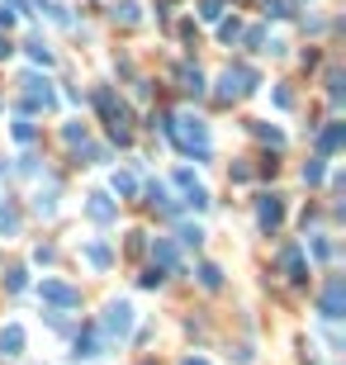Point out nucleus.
<instances>
[{
    "mask_svg": "<svg viewBox=\"0 0 346 365\" xmlns=\"http://www.w3.org/2000/svg\"><path fill=\"white\" fill-rule=\"evenodd\" d=\"M166 133L176 138V147L195 152L199 161L209 156V129H204V119H190V114H181V119H171V124H166Z\"/></svg>",
    "mask_w": 346,
    "mask_h": 365,
    "instance_id": "1",
    "label": "nucleus"
},
{
    "mask_svg": "<svg viewBox=\"0 0 346 365\" xmlns=\"http://www.w3.org/2000/svg\"><path fill=\"white\" fill-rule=\"evenodd\" d=\"M256 86H261V76H256L252 67H228V76H223V90H218V95L233 100V95H252Z\"/></svg>",
    "mask_w": 346,
    "mask_h": 365,
    "instance_id": "2",
    "label": "nucleus"
},
{
    "mask_svg": "<svg viewBox=\"0 0 346 365\" xmlns=\"http://www.w3.org/2000/svg\"><path fill=\"white\" fill-rule=\"evenodd\" d=\"M342 304H346V285H342V275H332L327 289H322V299H318V313L332 323V318H342Z\"/></svg>",
    "mask_w": 346,
    "mask_h": 365,
    "instance_id": "3",
    "label": "nucleus"
},
{
    "mask_svg": "<svg viewBox=\"0 0 346 365\" xmlns=\"http://www.w3.org/2000/svg\"><path fill=\"white\" fill-rule=\"evenodd\" d=\"M280 218H285L280 195H261V200H256V223H261V233H275V228H280Z\"/></svg>",
    "mask_w": 346,
    "mask_h": 365,
    "instance_id": "4",
    "label": "nucleus"
},
{
    "mask_svg": "<svg viewBox=\"0 0 346 365\" xmlns=\"http://www.w3.org/2000/svg\"><path fill=\"white\" fill-rule=\"evenodd\" d=\"M133 327V304H109L105 309V332L109 337H129Z\"/></svg>",
    "mask_w": 346,
    "mask_h": 365,
    "instance_id": "5",
    "label": "nucleus"
},
{
    "mask_svg": "<svg viewBox=\"0 0 346 365\" xmlns=\"http://www.w3.org/2000/svg\"><path fill=\"white\" fill-rule=\"evenodd\" d=\"M48 304H62V309H72V304H81V294L72 285H62V280H43V289H38Z\"/></svg>",
    "mask_w": 346,
    "mask_h": 365,
    "instance_id": "6",
    "label": "nucleus"
},
{
    "mask_svg": "<svg viewBox=\"0 0 346 365\" xmlns=\"http://www.w3.org/2000/svg\"><path fill=\"white\" fill-rule=\"evenodd\" d=\"M280 266H285V275H290L294 285L308 280V266H304V252H299V247H285V252H280Z\"/></svg>",
    "mask_w": 346,
    "mask_h": 365,
    "instance_id": "7",
    "label": "nucleus"
},
{
    "mask_svg": "<svg viewBox=\"0 0 346 365\" xmlns=\"http://www.w3.org/2000/svg\"><path fill=\"white\" fill-rule=\"evenodd\" d=\"M24 90H28V104H43V109H53V104H57L53 86H48V81H38V76H24Z\"/></svg>",
    "mask_w": 346,
    "mask_h": 365,
    "instance_id": "8",
    "label": "nucleus"
},
{
    "mask_svg": "<svg viewBox=\"0 0 346 365\" xmlns=\"http://www.w3.org/2000/svg\"><path fill=\"white\" fill-rule=\"evenodd\" d=\"M19 351H24V327L19 323L0 327V356H19Z\"/></svg>",
    "mask_w": 346,
    "mask_h": 365,
    "instance_id": "9",
    "label": "nucleus"
},
{
    "mask_svg": "<svg viewBox=\"0 0 346 365\" xmlns=\"http://www.w3.org/2000/svg\"><path fill=\"white\" fill-rule=\"evenodd\" d=\"M85 213H90L95 223H109V218H114V204H109V195H100V190H95V195L85 200Z\"/></svg>",
    "mask_w": 346,
    "mask_h": 365,
    "instance_id": "10",
    "label": "nucleus"
},
{
    "mask_svg": "<svg viewBox=\"0 0 346 365\" xmlns=\"http://www.w3.org/2000/svg\"><path fill=\"white\" fill-rule=\"evenodd\" d=\"M181 90H186V95H204V76H199V67H181Z\"/></svg>",
    "mask_w": 346,
    "mask_h": 365,
    "instance_id": "11",
    "label": "nucleus"
},
{
    "mask_svg": "<svg viewBox=\"0 0 346 365\" xmlns=\"http://www.w3.org/2000/svg\"><path fill=\"white\" fill-rule=\"evenodd\" d=\"M147 209H161V213H176V204H171V195H166V185H147Z\"/></svg>",
    "mask_w": 346,
    "mask_h": 365,
    "instance_id": "12",
    "label": "nucleus"
},
{
    "mask_svg": "<svg viewBox=\"0 0 346 365\" xmlns=\"http://www.w3.org/2000/svg\"><path fill=\"white\" fill-rule=\"evenodd\" d=\"M342 124H327V133H322V138H318V152L322 156H327V152H337V147H342Z\"/></svg>",
    "mask_w": 346,
    "mask_h": 365,
    "instance_id": "13",
    "label": "nucleus"
},
{
    "mask_svg": "<svg viewBox=\"0 0 346 365\" xmlns=\"http://www.w3.org/2000/svg\"><path fill=\"white\" fill-rule=\"evenodd\" d=\"M152 257H157V266H166V270H176V247H171L166 237H157V242H152Z\"/></svg>",
    "mask_w": 346,
    "mask_h": 365,
    "instance_id": "14",
    "label": "nucleus"
},
{
    "mask_svg": "<svg viewBox=\"0 0 346 365\" xmlns=\"http://www.w3.org/2000/svg\"><path fill=\"white\" fill-rule=\"evenodd\" d=\"M85 261H90L95 270H105V266H109V247H105V242H90V247H85Z\"/></svg>",
    "mask_w": 346,
    "mask_h": 365,
    "instance_id": "15",
    "label": "nucleus"
},
{
    "mask_svg": "<svg viewBox=\"0 0 346 365\" xmlns=\"http://www.w3.org/2000/svg\"><path fill=\"white\" fill-rule=\"evenodd\" d=\"M109 15H114L119 24H138V5H133V0H124V5H114Z\"/></svg>",
    "mask_w": 346,
    "mask_h": 365,
    "instance_id": "16",
    "label": "nucleus"
},
{
    "mask_svg": "<svg viewBox=\"0 0 346 365\" xmlns=\"http://www.w3.org/2000/svg\"><path fill=\"white\" fill-rule=\"evenodd\" d=\"M199 285L218 289V285H223V270H218V266H199Z\"/></svg>",
    "mask_w": 346,
    "mask_h": 365,
    "instance_id": "17",
    "label": "nucleus"
},
{
    "mask_svg": "<svg viewBox=\"0 0 346 365\" xmlns=\"http://www.w3.org/2000/svg\"><path fill=\"white\" fill-rule=\"evenodd\" d=\"M15 228H19V213L10 204H0V233H15Z\"/></svg>",
    "mask_w": 346,
    "mask_h": 365,
    "instance_id": "18",
    "label": "nucleus"
},
{
    "mask_svg": "<svg viewBox=\"0 0 346 365\" xmlns=\"http://www.w3.org/2000/svg\"><path fill=\"white\" fill-rule=\"evenodd\" d=\"M181 242H186V247H199V242H204V228H195V223H181Z\"/></svg>",
    "mask_w": 346,
    "mask_h": 365,
    "instance_id": "19",
    "label": "nucleus"
},
{
    "mask_svg": "<svg viewBox=\"0 0 346 365\" xmlns=\"http://www.w3.org/2000/svg\"><path fill=\"white\" fill-rule=\"evenodd\" d=\"M28 57H33V62H43V67L53 62V52H48V43H43V38H33V43H28Z\"/></svg>",
    "mask_w": 346,
    "mask_h": 365,
    "instance_id": "20",
    "label": "nucleus"
},
{
    "mask_svg": "<svg viewBox=\"0 0 346 365\" xmlns=\"http://www.w3.org/2000/svg\"><path fill=\"white\" fill-rule=\"evenodd\" d=\"M114 190H119V195H138V181L129 171H119V176H114Z\"/></svg>",
    "mask_w": 346,
    "mask_h": 365,
    "instance_id": "21",
    "label": "nucleus"
},
{
    "mask_svg": "<svg viewBox=\"0 0 346 365\" xmlns=\"http://www.w3.org/2000/svg\"><path fill=\"white\" fill-rule=\"evenodd\" d=\"M252 129H256V138H266V143H275V147L285 143V133H280V129H270V124H252Z\"/></svg>",
    "mask_w": 346,
    "mask_h": 365,
    "instance_id": "22",
    "label": "nucleus"
},
{
    "mask_svg": "<svg viewBox=\"0 0 346 365\" xmlns=\"http://www.w3.org/2000/svg\"><path fill=\"white\" fill-rule=\"evenodd\" d=\"M72 356H95V332H85V337H76V351H72Z\"/></svg>",
    "mask_w": 346,
    "mask_h": 365,
    "instance_id": "23",
    "label": "nucleus"
},
{
    "mask_svg": "<svg viewBox=\"0 0 346 365\" xmlns=\"http://www.w3.org/2000/svg\"><path fill=\"white\" fill-rule=\"evenodd\" d=\"M266 15H275V19H285V15H294L290 0H266Z\"/></svg>",
    "mask_w": 346,
    "mask_h": 365,
    "instance_id": "24",
    "label": "nucleus"
},
{
    "mask_svg": "<svg viewBox=\"0 0 346 365\" xmlns=\"http://www.w3.org/2000/svg\"><path fill=\"white\" fill-rule=\"evenodd\" d=\"M304 181H308V185H318V181H322V156H318V161H308V166H304Z\"/></svg>",
    "mask_w": 346,
    "mask_h": 365,
    "instance_id": "25",
    "label": "nucleus"
},
{
    "mask_svg": "<svg viewBox=\"0 0 346 365\" xmlns=\"http://www.w3.org/2000/svg\"><path fill=\"white\" fill-rule=\"evenodd\" d=\"M199 15H204V19H218V15H223V0H204Z\"/></svg>",
    "mask_w": 346,
    "mask_h": 365,
    "instance_id": "26",
    "label": "nucleus"
},
{
    "mask_svg": "<svg viewBox=\"0 0 346 365\" xmlns=\"http://www.w3.org/2000/svg\"><path fill=\"white\" fill-rule=\"evenodd\" d=\"M218 33H223V43H233V38H238V33H242V24H238V19H228V24L218 29Z\"/></svg>",
    "mask_w": 346,
    "mask_h": 365,
    "instance_id": "27",
    "label": "nucleus"
},
{
    "mask_svg": "<svg viewBox=\"0 0 346 365\" xmlns=\"http://www.w3.org/2000/svg\"><path fill=\"white\" fill-rule=\"evenodd\" d=\"M67 143H85V124H67Z\"/></svg>",
    "mask_w": 346,
    "mask_h": 365,
    "instance_id": "28",
    "label": "nucleus"
},
{
    "mask_svg": "<svg viewBox=\"0 0 346 365\" xmlns=\"http://www.w3.org/2000/svg\"><path fill=\"white\" fill-rule=\"evenodd\" d=\"M15 138H19V143H28V138H33V124H28V119H19V124H15Z\"/></svg>",
    "mask_w": 346,
    "mask_h": 365,
    "instance_id": "29",
    "label": "nucleus"
},
{
    "mask_svg": "<svg viewBox=\"0 0 346 365\" xmlns=\"http://www.w3.org/2000/svg\"><path fill=\"white\" fill-rule=\"evenodd\" d=\"M327 90H332V100H342V72H332V76H327Z\"/></svg>",
    "mask_w": 346,
    "mask_h": 365,
    "instance_id": "30",
    "label": "nucleus"
},
{
    "mask_svg": "<svg viewBox=\"0 0 346 365\" xmlns=\"http://www.w3.org/2000/svg\"><path fill=\"white\" fill-rule=\"evenodd\" d=\"M15 24V10H5V5H0V29H10Z\"/></svg>",
    "mask_w": 346,
    "mask_h": 365,
    "instance_id": "31",
    "label": "nucleus"
},
{
    "mask_svg": "<svg viewBox=\"0 0 346 365\" xmlns=\"http://www.w3.org/2000/svg\"><path fill=\"white\" fill-rule=\"evenodd\" d=\"M10 52H15L10 48V38H0V57H10Z\"/></svg>",
    "mask_w": 346,
    "mask_h": 365,
    "instance_id": "32",
    "label": "nucleus"
},
{
    "mask_svg": "<svg viewBox=\"0 0 346 365\" xmlns=\"http://www.w3.org/2000/svg\"><path fill=\"white\" fill-rule=\"evenodd\" d=\"M181 365H209V361H195V356H190V361H181Z\"/></svg>",
    "mask_w": 346,
    "mask_h": 365,
    "instance_id": "33",
    "label": "nucleus"
},
{
    "mask_svg": "<svg viewBox=\"0 0 346 365\" xmlns=\"http://www.w3.org/2000/svg\"><path fill=\"white\" fill-rule=\"evenodd\" d=\"M0 171H5V166H0Z\"/></svg>",
    "mask_w": 346,
    "mask_h": 365,
    "instance_id": "34",
    "label": "nucleus"
}]
</instances>
